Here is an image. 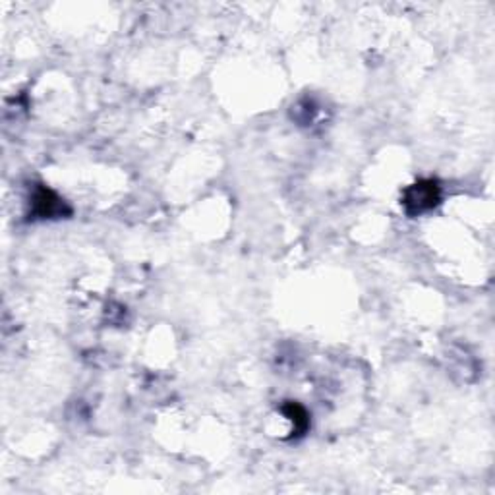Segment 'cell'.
<instances>
[{
	"instance_id": "cell-2",
	"label": "cell",
	"mask_w": 495,
	"mask_h": 495,
	"mask_svg": "<svg viewBox=\"0 0 495 495\" xmlns=\"http://www.w3.org/2000/svg\"><path fill=\"white\" fill-rule=\"evenodd\" d=\"M33 207L37 211L41 217H51L62 211V202L51 190L45 188H39L35 195H33Z\"/></svg>"
},
{
	"instance_id": "cell-3",
	"label": "cell",
	"mask_w": 495,
	"mask_h": 495,
	"mask_svg": "<svg viewBox=\"0 0 495 495\" xmlns=\"http://www.w3.org/2000/svg\"><path fill=\"white\" fill-rule=\"evenodd\" d=\"M285 412L291 416V420H293L294 424V429L298 432V434H302V432H306L308 429V414H306V410L302 408L300 405H294V403H291V405L285 406Z\"/></svg>"
},
{
	"instance_id": "cell-1",
	"label": "cell",
	"mask_w": 495,
	"mask_h": 495,
	"mask_svg": "<svg viewBox=\"0 0 495 495\" xmlns=\"http://www.w3.org/2000/svg\"><path fill=\"white\" fill-rule=\"evenodd\" d=\"M403 203L410 215H420L424 211L434 209L439 203V186L434 181L418 182L406 190Z\"/></svg>"
}]
</instances>
